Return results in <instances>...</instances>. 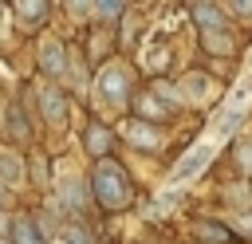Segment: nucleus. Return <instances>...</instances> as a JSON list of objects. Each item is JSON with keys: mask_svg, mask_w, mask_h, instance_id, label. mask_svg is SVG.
I'll list each match as a JSON object with an SVG mask.
<instances>
[{"mask_svg": "<svg viewBox=\"0 0 252 244\" xmlns=\"http://www.w3.org/2000/svg\"><path fill=\"white\" fill-rule=\"evenodd\" d=\"M91 193H94V201H98L102 209H126L130 197H134V185H130L126 169H122L118 161L98 157V165H94V173H91Z\"/></svg>", "mask_w": 252, "mask_h": 244, "instance_id": "obj_1", "label": "nucleus"}, {"mask_svg": "<svg viewBox=\"0 0 252 244\" xmlns=\"http://www.w3.org/2000/svg\"><path fill=\"white\" fill-rule=\"evenodd\" d=\"M98 98L106 106H126L130 102V75L122 67H106L98 75Z\"/></svg>", "mask_w": 252, "mask_h": 244, "instance_id": "obj_2", "label": "nucleus"}, {"mask_svg": "<svg viewBox=\"0 0 252 244\" xmlns=\"http://www.w3.org/2000/svg\"><path fill=\"white\" fill-rule=\"evenodd\" d=\"M213 91H217V83H213L209 75H201V71H189V75L173 87L177 102H189V106H205V102L213 98Z\"/></svg>", "mask_w": 252, "mask_h": 244, "instance_id": "obj_3", "label": "nucleus"}, {"mask_svg": "<svg viewBox=\"0 0 252 244\" xmlns=\"http://www.w3.org/2000/svg\"><path fill=\"white\" fill-rule=\"evenodd\" d=\"M181 102H177V94H173V87H165V83H158L154 91H146L142 98H138V110H142V122H150V118H165L169 110H177Z\"/></svg>", "mask_w": 252, "mask_h": 244, "instance_id": "obj_4", "label": "nucleus"}, {"mask_svg": "<svg viewBox=\"0 0 252 244\" xmlns=\"http://www.w3.org/2000/svg\"><path fill=\"white\" fill-rule=\"evenodd\" d=\"M67 59V51H63V43L59 39H43V47H39V63H43V71L47 75H63V63Z\"/></svg>", "mask_w": 252, "mask_h": 244, "instance_id": "obj_5", "label": "nucleus"}, {"mask_svg": "<svg viewBox=\"0 0 252 244\" xmlns=\"http://www.w3.org/2000/svg\"><path fill=\"white\" fill-rule=\"evenodd\" d=\"M39 106H43V118H47V122H55V126L67 118V102H63V91H55V87L39 91Z\"/></svg>", "mask_w": 252, "mask_h": 244, "instance_id": "obj_6", "label": "nucleus"}, {"mask_svg": "<svg viewBox=\"0 0 252 244\" xmlns=\"http://www.w3.org/2000/svg\"><path fill=\"white\" fill-rule=\"evenodd\" d=\"M126 138L134 146H146V150H158L161 146V134L150 130V122H126Z\"/></svg>", "mask_w": 252, "mask_h": 244, "instance_id": "obj_7", "label": "nucleus"}, {"mask_svg": "<svg viewBox=\"0 0 252 244\" xmlns=\"http://www.w3.org/2000/svg\"><path fill=\"white\" fill-rule=\"evenodd\" d=\"M189 12H193V20L201 24V31H224V24H220V8H217V4H193Z\"/></svg>", "mask_w": 252, "mask_h": 244, "instance_id": "obj_8", "label": "nucleus"}, {"mask_svg": "<svg viewBox=\"0 0 252 244\" xmlns=\"http://www.w3.org/2000/svg\"><path fill=\"white\" fill-rule=\"evenodd\" d=\"M20 177H24V161L12 150H0V181L4 185H20Z\"/></svg>", "mask_w": 252, "mask_h": 244, "instance_id": "obj_9", "label": "nucleus"}, {"mask_svg": "<svg viewBox=\"0 0 252 244\" xmlns=\"http://www.w3.org/2000/svg\"><path fill=\"white\" fill-rule=\"evenodd\" d=\"M12 244H43V240H39V232L28 216H16L12 220Z\"/></svg>", "mask_w": 252, "mask_h": 244, "instance_id": "obj_10", "label": "nucleus"}, {"mask_svg": "<svg viewBox=\"0 0 252 244\" xmlns=\"http://www.w3.org/2000/svg\"><path fill=\"white\" fill-rule=\"evenodd\" d=\"M197 236H201L205 244H224L232 232H228L224 224H197Z\"/></svg>", "mask_w": 252, "mask_h": 244, "instance_id": "obj_11", "label": "nucleus"}, {"mask_svg": "<svg viewBox=\"0 0 252 244\" xmlns=\"http://www.w3.org/2000/svg\"><path fill=\"white\" fill-rule=\"evenodd\" d=\"M106 146H110V134H106L102 126H91V130H87V150H91V153H106Z\"/></svg>", "mask_w": 252, "mask_h": 244, "instance_id": "obj_12", "label": "nucleus"}, {"mask_svg": "<svg viewBox=\"0 0 252 244\" xmlns=\"http://www.w3.org/2000/svg\"><path fill=\"white\" fill-rule=\"evenodd\" d=\"M205 47L209 51H232V39H228V31H205Z\"/></svg>", "mask_w": 252, "mask_h": 244, "instance_id": "obj_13", "label": "nucleus"}, {"mask_svg": "<svg viewBox=\"0 0 252 244\" xmlns=\"http://www.w3.org/2000/svg\"><path fill=\"white\" fill-rule=\"evenodd\" d=\"M16 16H24L28 24H35V20L47 16V4H24V0H20V4H16Z\"/></svg>", "mask_w": 252, "mask_h": 244, "instance_id": "obj_14", "label": "nucleus"}, {"mask_svg": "<svg viewBox=\"0 0 252 244\" xmlns=\"http://www.w3.org/2000/svg\"><path fill=\"white\" fill-rule=\"evenodd\" d=\"M51 244H91V240H87V232H79V228H63Z\"/></svg>", "mask_w": 252, "mask_h": 244, "instance_id": "obj_15", "label": "nucleus"}, {"mask_svg": "<svg viewBox=\"0 0 252 244\" xmlns=\"http://www.w3.org/2000/svg\"><path fill=\"white\" fill-rule=\"evenodd\" d=\"M91 12H94V16H102V20H114V16H122V4H94Z\"/></svg>", "mask_w": 252, "mask_h": 244, "instance_id": "obj_16", "label": "nucleus"}, {"mask_svg": "<svg viewBox=\"0 0 252 244\" xmlns=\"http://www.w3.org/2000/svg\"><path fill=\"white\" fill-rule=\"evenodd\" d=\"M236 161H240L244 169H252V142H240V146H236Z\"/></svg>", "mask_w": 252, "mask_h": 244, "instance_id": "obj_17", "label": "nucleus"}, {"mask_svg": "<svg viewBox=\"0 0 252 244\" xmlns=\"http://www.w3.org/2000/svg\"><path fill=\"white\" fill-rule=\"evenodd\" d=\"M12 130H16V134H20V138H24V134H28V126H24V114H20V110H12Z\"/></svg>", "mask_w": 252, "mask_h": 244, "instance_id": "obj_18", "label": "nucleus"}, {"mask_svg": "<svg viewBox=\"0 0 252 244\" xmlns=\"http://www.w3.org/2000/svg\"><path fill=\"white\" fill-rule=\"evenodd\" d=\"M224 12H232V16H252V4H248V0H244V4H228Z\"/></svg>", "mask_w": 252, "mask_h": 244, "instance_id": "obj_19", "label": "nucleus"}, {"mask_svg": "<svg viewBox=\"0 0 252 244\" xmlns=\"http://www.w3.org/2000/svg\"><path fill=\"white\" fill-rule=\"evenodd\" d=\"M240 224H244V228L252 232V209H244V213H240Z\"/></svg>", "mask_w": 252, "mask_h": 244, "instance_id": "obj_20", "label": "nucleus"}]
</instances>
